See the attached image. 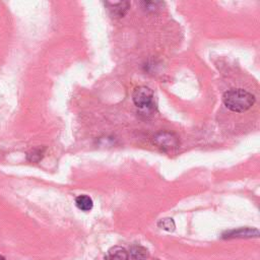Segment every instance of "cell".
Returning <instances> with one entry per match:
<instances>
[{"label":"cell","instance_id":"cell-2","mask_svg":"<svg viewBox=\"0 0 260 260\" xmlns=\"http://www.w3.org/2000/svg\"><path fill=\"white\" fill-rule=\"evenodd\" d=\"M154 94L152 89L147 86H138L132 93L134 105L139 109H149L153 105Z\"/></svg>","mask_w":260,"mask_h":260},{"label":"cell","instance_id":"cell-7","mask_svg":"<svg viewBox=\"0 0 260 260\" xmlns=\"http://www.w3.org/2000/svg\"><path fill=\"white\" fill-rule=\"evenodd\" d=\"M75 205L81 211H89L93 206V201L88 195L82 194L75 198Z\"/></svg>","mask_w":260,"mask_h":260},{"label":"cell","instance_id":"cell-5","mask_svg":"<svg viewBox=\"0 0 260 260\" xmlns=\"http://www.w3.org/2000/svg\"><path fill=\"white\" fill-rule=\"evenodd\" d=\"M105 260H128V251L121 246L111 247L106 255Z\"/></svg>","mask_w":260,"mask_h":260},{"label":"cell","instance_id":"cell-6","mask_svg":"<svg viewBox=\"0 0 260 260\" xmlns=\"http://www.w3.org/2000/svg\"><path fill=\"white\" fill-rule=\"evenodd\" d=\"M148 256V250L140 245H133L128 252V260H146Z\"/></svg>","mask_w":260,"mask_h":260},{"label":"cell","instance_id":"cell-9","mask_svg":"<svg viewBox=\"0 0 260 260\" xmlns=\"http://www.w3.org/2000/svg\"><path fill=\"white\" fill-rule=\"evenodd\" d=\"M157 226L160 228L164 231L173 232L175 230V228H176V224H175V221H174L173 218L166 217V218L159 219V221L157 222Z\"/></svg>","mask_w":260,"mask_h":260},{"label":"cell","instance_id":"cell-4","mask_svg":"<svg viewBox=\"0 0 260 260\" xmlns=\"http://www.w3.org/2000/svg\"><path fill=\"white\" fill-rule=\"evenodd\" d=\"M154 143L162 149H173L178 146V139L170 133H160L154 138Z\"/></svg>","mask_w":260,"mask_h":260},{"label":"cell","instance_id":"cell-11","mask_svg":"<svg viewBox=\"0 0 260 260\" xmlns=\"http://www.w3.org/2000/svg\"><path fill=\"white\" fill-rule=\"evenodd\" d=\"M0 260H5V258L2 255H0Z\"/></svg>","mask_w":260,"mask_h":260},{"label":"cell","instance_id":"cell-8","mask_svg":"<svg viewBox=\"0 0 260 260\" xmlns=\"http://www.w3.org/2000/svg\"><path fill=\"white\" fill-rule=\"evenodd\" d=\"M129 2H118V3H114L111 6V9L113 10V13L118 15V16H123L126 11L129 8Z\"/></svg>","mask_w":260,"mask_h":260},{"label":"cell","instance_id":"cell-1","mask_svg":"<svg viewBox=\"0 0 260 260\" xmlns=\"http://www.w3.org/2000/svg\"><path fill=\"white\" fill-rule=\"evenodd\" d=\"M224 106L237 113H242L249 110L255 103V96L242 88H234L224 92L222 96Z\"/></svg>","mask_w":260,"mask_h":260},{"label":"cell","instance_id":"cell-3","mask_svg":"<svg viewBox=\"0 0 260 260\" xmlns=\"http://www.w3.org/2000/svg\"><path fill=\"white\" fill-rule=\"evenodd\" d=\"M259 231L253 228H240L237 230L226 231L222 234L223 239H235V238H258Z\"/></svg>","mask_w":260,"mask_h":260},{"label":"cell","instance_id":"cell-10","mask_svg":"<svg viewBox=\"0 0 260 260\" xmlns=\"http://www.w3.org/2000/svg\"><path fill=\"white\" fill-rule=\"evenodd\" d=\"M44 155V149L42 148H37L31 150L28 154H27V160L31 161V162H37L40 159H42Z\"/></svg>","mask_w":260,"mask_h":260}]
</instances>
